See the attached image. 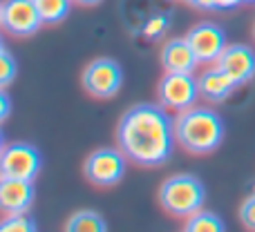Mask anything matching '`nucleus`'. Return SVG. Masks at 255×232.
I'll use <instances>...</instances> for the list:
<instances>
[{
  "instance_id": "obj_1",
  "label": "nucleus",
  "mask_w": 255,
  "mask_h": 232,
  "mask_svg": "<svg viewBox=\"0 0 255 232\" xmlns=\"http://www.w3.org/2000/svg\"><path fill=\"white\" fill-rule=\"evenodd\" d=\"M117 145L130 163L159 167L172 158L177 145L175 118L159 103H139L126 110L117 125Z\"/></svg>"
},
{
  "instance_id": "obj_2",
  "label": "nucleus",
  "mask_w": 255,
  "mask_h": 232,
  "mask_svg": "<svg viewBox=\"0 0 255 232\" xmlns=\"http://www.w3.org/2000/svg\"><path fill=\"white\" fill-rule=\"evenodd\" d=\"M175 136L177 143L190 154L215 152L224 141V121L211 107H190V110L177 112L175 116Z\"/></svg>"
},
{
  "instance_id": "obj_3",
  "label": "nucleus",
  "mask_w": 255,
  "mask_h": 232,
  "mask_svg": "<svg viewBox=\"0 0 255 232\" xmlns=\"http://www.w3.org/2000/svg\"><path fill=\"white\" fill-rule=\"evenodd\" d=\"M206 201V188L195 174H172L159 188L161 210L170 217H193L199 212Z\"/></svg>"
},
{
  "instance_id": "obj_4",
  "label": "nucleus",
  "mask_w": 255,
  "mask_h": 232,
  "mask_svg": "<svg viewBox=\"0 0 255 232\" xmlns=\"http://www.w3.org/2000/svg\"><path fill=\"white\" fill-rule=\"evenodd\" d=\"M128 156L119 148H99L85 158L83 174L92 185L112 188L126 176Z\"/></svg>"
},
{
  "instance_id": "obj_5",
  "label": "nucleus",
  "mask_w": 255,
  "mask_h": 232,
  "mask_svg": "<svg viewBox=\"0 0 255 232\" xmlns=\"http://www.w3.org/2000/svg\"><path fill=\"white\" fill-rule=\"evenodd\" d=\"M81 85L94 98H115L124 85V70L115 58H97L83 70Z\"/></svg>"
},
{
  "instance_id": "obj_6",
  "label": "nucleus",
  "mask_w": 255,
  "mask_h": 232,
  "mask_svg": "<svg viewBox=\"0 0 255 232\" xmlns=\"http://www.w3.org/2000/svg\"><path fill=\"white\" fill-rule=\"evenodd\" d=\"M43 156L29 143H9L2 145L0 154V176L4 179H20L34 181L40 174Z\"/></svg>"
},
{
  "instance_id": "obj_7",
  "label": "nucleus",
  "mask_w": 255,
  "mask_h": 232,
  "mask_svg": "<svg viewBox=\"0 0 255 232\" xmlns=\"http://www.w3.org/2000/svg\"><path fill=\"white\" fill-rule=\"evenodd\" d=\"M34 0H4L0 4V27L4 34L16 38H29L43 27Z\"/></svg>"
},
{
  "instance_id": "obj_8",
  "label": "nucleus",
  "mask_w": 255,
  "mask_h": 232,
  "mask_svg": "<svg viewBox=\"0 0 255 232\" xmlns=\"http://www.w3.org/2000/svg\"><path fill=\"white\" fill-rule=\"evenodd\" d=\"M157 96L166 110L184 112L197 105L199 83L193 74H163V78L157 85Z\"/></svg>"
},
{
  "instance_id": "obj_9",
  "label": "nucleus",
  "mask_w": 255,
  "mask_h": 232,
  "mask_svg": "<svg viewBox=\"0 0 255 232\" xmlns=\"http://www.w3.org/2000/svg\"><path fill=\"white\" fill-rule=\"evenodd\" d=\"M186 40L190 43L195 56H197L199 65H215L220 61V56L224 54V49L229 47L226 43V31L217 22H197L188 29Z\"/></svg>"
},
{
  "instance_id": "obj_10",
  "label": "nucleus",
  "mask_w": 255,
  "mask_h": 232,
  "mask_svg": "<svg viewBox=\"0 0 255 232\" xmlns=\"http://www.w3.org/2000/svg\"><path fill=\"white\" fill-rule=\"evenodd\" d=\"M215 65L220 67L238 87L251 83L255 78V52L249 45H242V43L229 45Z\"/></svg>"
},
{
  "instance_id": "obj_11",
  "label": "nucleus",
  "mask_w": 255,
  "mask_h": 232,
  "mask_svg": "<svg viewBox=\"0 0 255 232\" xmlns=\"http://www.w3.org/2000/svg\"><path fill=\"white\" fill-rule=\"evenodd\" d=\"M34 181L20 179H4L0 181V210L4 217L27 215L34 206Z\"/></svg>"
},
{
  "instance_id": "obj_12",
  "label": "nucleus",
  "mask_w": 255,
  "mask_h": 232,
  "mask_svg": "<svg viewBox=\"0 0 255 232\" xmlns=\"http://www.w3.org/2000/svg\"><path fill=\"white\" fill-rule=\"evenodd\" d=\"M161 67L168 74H193L197 70V56H195L186 36L181 38H168L161 47Z\"/></svg>"
},
{
  "instance_id": "obj_13",
  "label": "nucleus",
  "mask_w": 255,
  "mask_h": 232,
  "mask_svg": "<svg viewBox=\"0 0 255 232\" xmlns=\"http://www.w3.org/2000/svg\"><path fill=\"white\" fill-rule=\"evenodd\" d=\"M199 83V94L206 103H213V105H220V103L229 101L233 96V92L238 89V85L224 74L217 65H211L208 70H204L197 78Z\"/></svg>"
},
{
  "instance_id": "obj_14",
  "label": "nucleus",
  "mask_w": 255,
  "mask_h": 232,
  "mask_svg": "<svg viewBox=\"0 0 255 232\" xmlns=\"http://www.w3.org/2000/svg\"><path fill=\"white\" fill-rule=\"evenodd\" d=\"M63 232H108V224L97 210H79L65 221Z\"/></svg>"
},
{
  "instance_id": "obj_15",
  "label": "nucleus",
  "mask_w": 255,
  "mask_h": 232,
  "mask_svg": "<svg viewBox=\"0 0 255 232\" xmlns=\"http://www.w3.org/2000/svg\"><path fill=\"white\" fill-rule=\"evenodd\" d=\"M74 0H34L45 25H58L67 18Z\"/></svg>"
},
{
  "instance_id": "obj_16",
  "label": "nucleus",
  "mask_w": 255,
  "mask_h": 232,
  "mask_svg": "<svg viewBox=\"0 0 255 232\" xmlns=\"http://www.w3.org/2000/svg\"><path fill=\"white\" fill-rule=\"evenodd\" d=\"M184 232H226V224L220 215L208 210H199L186 219Z\"/></svg>"
},
{
  "instance_id": "obj_17",
  "label": "nucleus",
  "mask_w": 255,
  "mask_h": 232,
  "mask_svg": "<svg viewBox=\"0 0 255 232\" xmlns=\"http://www.w3.org/2000/svg\"><path fill=\"white\" fill-rule=\"evenodd\" d=\"M168 29H170V18H168L166 13H157V16H152V18L145 20L143 36L148 40H159L168 34Z\"/></svg>"
},
{
  "instance_id": "obj_18",
  "label": "nucleus",
  "mask_w": 255,
  "mask_h": 232,
  "mask_svg": "<svg viewBox=\"0 0 255 232\" xmlns=\"http://www.w3.org/2000/svg\"><path fill=\"white\" fill-rule=\"evenodd\" d=\"M0 232H38L36 221L27 215H18V217H4L0 224Z\"/></svg>"
},
{
  "instance_id": "obj_19",
  "label": "nucleus",
  "mask_w": 255,
  "mask_h": 232,
  "mask_svg": "<svg viewBox=\"0 0 255 232\" xmlns=\"http://www.w3.org/2000/svg\"><path fill=\"white\" fill-rule=\"evenodd\" d=\"M0 65H2V70H0V85H2V87H7V85L16 78L18 65H16L13 56L9 54V49L4 47V45L0 47Z\"/></svg>"
},
{
  "instance_id": "obj_20",
  "label": "nucleus",
  "mask_w": 255,
  "mask_h": 232,
  "mask_svg": "<svg viewBox=\"0 0 255 232\" xmlns=\"http://www.w3.org/2000/svg\"><path fill=\"white\" fill-rule=\"evenodd\" d=\"M240 221H242V226L247 230L255 232V192H251L247 199L242 201V206H240Z\"/></svg>"
},
{
  "instance_id": "obj_21",
  "label": "nucleus",
  "mask_w": 255,
  "mask_h": 232,
  "mask_svg": "<svg viewBox=\"0 0 255 232\" xmlns=\"http://www.w3.org/2000/svg\"><path fill=\"white\" fill-rule=\"evenodd\" d=\"M9 112H11V101H9L7 87H2V92H0V121H7Z\"/></svg>"
},
{
  "instance_id": "obj_22",
  "label": "nucleus",
  "mask_w": 255,
  "mask_h": 232,
  "mask_svg": "<svg viewBox=\"0 0 255 232\" xmlns=\"http://www.w3.org/2000/svg\"><path fill=\"white\" fill-rule=\"evenodd\" d=\"M188 4L195 9H199V11H217L215 0H190Z\"/></svg>"
},
{
  "instance_id": "obj_23",
  "label": "nucleus",
  "mask_w": 255,
  "mask_h": 232,
  "mask_svg": "<svg viewBox=\"0 0 255 232\" xmlns=\"http://www.w3.org/2000/svg\"><path fill=\"white\" fill-rule=\"evenodd\" d=\"M240 4H244L242 0H215L217 11H233V9L240 7Z\"/></svg>"
},
{
  "instance_id": "obj_24",
  "label": "nucleus",
  "mask_w": 255,
  "mask_h": 232,
  "mask_svg": "<svg viewBox=\"0 0 255 232\" xmlns=\"http://www.w3.org/2000/svg\"><path fill=\"white\" fill-rule=\"evenodd\" d=\"M76 4H83V7H97V4H101L103 0H74Z\"/></svg>"
},
{
  "instance_id": "obj_25",
  "label": "nucleus",
  "mask_w": 255,
  "mask_h": 232,
  "mask_svg": "<svg viewBox=\"0 0 255 232\" xmlns=\"http://www.w3.org/2000/svg\"><path fill=\"white\" fill-rule=\"evenodd\" d=\"M244 4H255V0H242Z\"/></svg>"
},
{
  "instance_id": "obj_26",
  "label": "nucleus",
  "mask_w": 255,
  "mask_h": 232,
  "mask_svg": "<svg viewBox=\"0 0 255 232\" xmlns=\"http://www.w3.org/2000/svg\"><path fill=\"white\" fill-rule=\"evenodd\" d=\"M253 40H255V22H253Z\"/></svg>"
},
{
  "instance_id": "obj_27",
  "label": "nucleus",
  "mask_w": 255,
  "mask_h": 232,
  "mask_svg": "<svg viewBox=\"0 0 255 232\" xmlns=\"http://www.w3.org/2000/svg\"><path fill=\"white\" fill-rule=\"evenodd\" d=\"M177 2H190V0H177Z\"/></svg>"
}]
</instances>
